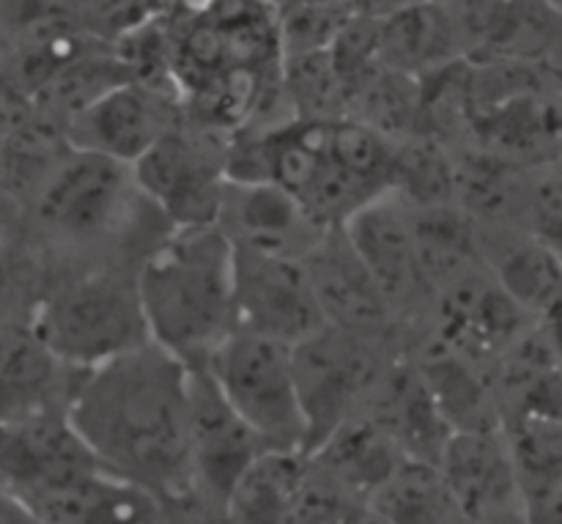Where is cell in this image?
I'll return each mask as SVG.
<instances>
[{
	"mask_svg": "<svg viewBox=\"0 0 562 524\" xmlns=\"http://www.w3.org/2000/svg\"><path fill=\"white\" fill-rule=\"evenodd\" d=\"M69 421L99 465L168 505H192L190 366L148 344L91 368L69 406Z\"/></svg>",
	"mask_w": 562,
	"mask_h": 524,
	"instance_id": "1",
	"label": "cell"
},
{
	"mask_svg": "<svg viewBox=\"0 0 562 524\" xmlns=\"http://www.w3.org/2000/svg\"><path fill=\"white\" fill-rule=\"evenodd\" d=\"M151 344L206 368L236 333V253L217 225L170 228L137 267Z\"/></svg>",
	"mask_w": 562,
	"mask_h": 524,
	"instance_id": "2",
	"label": "cell"
},
{
	"mask_svg": "<svg viewBox=\"0 0 562 524\" xmlns=\"http://www.w3.org/2000/svg\"><path fill=\"white\" fill-rule=\"evenodd\" d=\"M25 316L58 357L80 371L151 344L135 264H91L55 275Z\"/></svg>",
	"mask_w": 562,
	"mask_h": 524,
	"instance_id": "3",
	"label": "cell"
},
{
	"mask_svg": "<svg viewBox=\"0 0 562 524\" xmlns=\"http://www.w3.org/2000/svg\"><path fill=\"white\" fill-rule=\"evenodd\" d=\"M220 393L267 450L307 448V421L294 371V346L236 330L209 360Z\"/></svg>",
	"mask_w": 562,
	"mask_h": 524,
	"instance_id": "4",
	"label": "cell"
},
{
	"mask_svg": "<svg viewBox=\"0 0 562 524\" xmlns=\"http://www.w3.org/2000/svg\"><path fill=\"white\" fill-rule=\"evenodd\" d=\"M393 355V341L368 338L327 324L294 346V371L307 421L311 456L344 423L362 415Z\"/></svg>",
	"mask_w": 562,
	"mask_h": 524,
	"instance_id": "5",
	"label": "cell"
},
{
	"mask_svg": "<svg viewBox=\"0 0 562 524\" xmlns=\"http://www.w3.org/2000/svg\"><path fill=\"white\" fill-rule=\"evenodd\" d=\"M234 132L203 124L184 113L151 152L137 159L135 179L143 196L181 225H217L220 203L228 187V152Z\"/></svg>",
	"mask_w": 562,
	"mask_h": 524,
	"instance_id": "6",
	"label": "cell"
},
{
	"mask_svg": "<svg viewBox=\"0 0 562 524\" xmlns=\"http://www.w3.org/2000/svg\"><path fill=\"white\" fill-rule=\"evenodd\" d=\"M267 445L220 393L206 368H190L192 505L223 516L245 472Z\"/></svg>",
	"mask_w": 562,
	"mask_h": 524,
	"instance_id": "7",
	"label": "cell"
},
{
	"mask_svg": "<svg viewBox=\"0 0 562 524\" xmlns=\"http://www.w3.org/2000/svg\"><path fill=\"white\" fill-rule=\"evenodd\" d=\"M536 327L541 324L499 286L486 264L445 286L431 308V338L488 371Z\"/></svg>",
	"mask_w": 562,
	"mask_h": 524,
	"instance_id": "8",
	"label": "cell"
},
{
	"mask_svg": "<svg viewBox=\"0 0 562 524\" xmlns=\"http://www.w3.org/2000/svg\"><path fill=\"white\" fill-rule=\"evenodd\" d=\"M236 330L296 346L327 327L305 258L236 250Z\"/></svg>",
	"mask_w": 562,
	"mask_h": 524,
	"instance_id": "9",
	"label": "cell"
},
{
	"mask_svg": "<svg viewBox=\"0 0 562 524\" xmlns=\"http://www.w3.org/2000/svg\"><path fill=\"white\" fill-rule=\"evenodd\" d=\"M344 228L387 297L395 319L406 324L423 313L431 316L434 291L423 269L409 203L390 192L357 212Z\"/></svg>",
	"mask_w": 562,
	"mask_h": 524,
	"instance_id": "10",
	"label": "cell"
},
{
	"mask_svg": "<svg viewBox=\"0 0 562 524\" xmlns=\"http://www.w3.org/2000/svg\"><path fill=\"white\" fill-rule=\"evenodd\" d=\"M181 121V93L146 82H124L77 113L66 124V137L80 152L135 165Z\"/></svg>",
	"mask_w": 562,
	"mask_h": 524,
	"instance_id": "11",
	"label": "cell"
},
{
	"mask_svg": "<svg viewBox=\"0 0 562 524\" xmlns=\"http://www.w3.org/2000/svg\"><path fill=\"white\" fill-rule=\"evenodd\" d=\"M217 228L236 250L285 258H307L333 231L285 187L231 179L220 203Z\"/></svg>",
	"mask_w": 562,
	"mask_h": 524,
	"instance_id": "12",
	"label": "cell"
},
{
	"mask_svg": "<svg viewBox=\"0 0 562 524\" xmlns=\"http://www.w3.org/2000/svg\"><path fill=\"white\" fill-rule=\"evenodd\" d=\"M439 472L464 522L525 516V494L505 426L456 432L445 445Z\"/></svg>",
	"mask_w": 562,
	"mask_h": 524,
	"instance_id": "13",
	"label": "cell"
},
{
	"mask_svg": "<svg viewBox=\"0 0 562 524\" xmlns=\"http://www.w3.org/2000/svg\"><path fill=\"white\" fill-rule=\"evenodd\" d=\"M327 324L368 338L395 341L401 322L346 228H333L305 258Z\"/></svg>",
	"mask_w": 562,
	"mask_h": 524,
	"instance_id": "14",
	"label": "cell"
},
{
	"mask_svg": "<svg viewBox=\"0 0 562 524\" xmlns=\"http://www.w3.org/2000/svg\"><path fill=\"white\" fill-rule=\"evenodd\" d=\"M86 371L69 366L58 352L42 338L36 324L25 313H9L3 324V368H0V395H3V423L20 417L66 412L80 388Z\"/></svg>",
	"mask_w": 562,
	"mask_h": 524,
	"instance_id": "15",
	"label": "cell"
},
{
	"mask_svg": "<svg viewBox=\"0 0 562 524\" xmlns=\"http://www.w3.org/2000/svg\"><path fill=\"white\" fill-rule=\"evenodd\" d=\"M20 500L42 524H170V505L159 494L102 465Z\"/></svg>",
	"mask_w": 562,
	"mask_h": 524,
	"instance_id": "16",
	"label": "cell"
},
{
	"mask_svg": "<svg viewBox=\"0 0 562 524\" xmlns=\"http://www.w3.org/2000/svg\"><path fill=\"white\" fill-rule=\"evenodd\" d=\"M97 465L99 459L91 454L66 412H47V415L3 423V439H0L3 492L25 498Z\"/></svg>",
	"mask_w": 562,
	"mask_h": 524,
	"instance_id": "17",
	"label": "cell"
},
{
	"mask_svg": "<svg viewBox=\"0 0 562 524\" xmlns=\"http://www.w3.org/2000/svg\"><path fill=\"white\" fill-rule=\"evenodd\" d=\"M477 223V220H475ZM483 264L538 324H562V253L519 225L477 223Z\"/></svg>",
	"mask_w": 562,
	"mask_h": 524,
	"instance_id": "18",
	"label": "cell"
},
{
	"mask_svg": "<svg viewBox=\"0 0 562 524\" xmlns=\"http://www.w3.org/2000/svg\"><path fill=\"white\" fill-rule=\"evenodd\" d=\"M366 415L395 439L406 459L437 465L453 428L445 421L415 357L398 355L379 379Z\"/></svg>",
	"mask_w": 562,
	"mask_h": 524,
	"instance_id": "19",
	"label": "cell"
},
{
	"mask_svg": "<svg viewBox=\"0 0 562 524\" xmlns=\"http://www.w3.org/2000/svg\"><path fill=\"white\" fill-rule=\"evenodd\" d=\"M379 58L387 69L412 77H428L470 60L464 14L450 5L415 0L387 20H379Z\"/></svg>",
	"mask_w": 562,
	"mask_h": 524,
	"instance_id": "20",
	"label": "cell"
},
{
	"mask_svg": "<svg viewBox=\"0 0 562 524\" xmlns=\"http://www.w3.org/2000/svg\"><path fill=\"white\" fill-rule=\"evenodd\" d=\"M311 467L324 483L344 494L351 503L368 505L373 494L393 478L406 461L395 439L373 421L371 415H357L338 428L311 456Z\"/></svg>",
	"mask_w": 562,
	"mask_h": 524,
	"instance_id": "21",
	"label": "cell"
},
{
	"mask_svg": "<svg viewBox=\"0 0 562 524\" xmlns=\"http://www.w3.org/2000/svg\"><path fill=\"white\" fill-rule=\"evenodd\" d=\"M503 426L514 421H562V357L558 335L541 324L494 368Z\"/></svg>",
	"mask_w": 562,
	"mask_h": 524,
	"instance_id": "22",
	"label": "cell"
},
{
	"mask_svg": "<svg viewBox=\"0 0 562 524\" xmlns=\"http://www.w3.org/2000/svg\"><path fill=\"white\" fill-rule=\"evenodd\" d=\"M415 363L453 434L503 428V412L494 393V371L439 344L431 335L417 346Z\"/></svg>",
	"mask_w": 562,
	"mask_h": 524,
	"instance_id": "23",
	"label": "cell"
},
{
	"mask_svg": "<svg viewBox=\"0 0 562 524\" xmlns=\"http://www.w3.org/2000/svg\"><path fill=\"white\" fill-rule=\"evenodd\" d=\"M311 461L300 450H267L245 472L223 516L228 524H291L305 494Z\"/></svg>",
	"mask_w": 562,
	"mask_h": 524,
	"instance_id": "24",
	"label": "cell"
},
{
	"mask_svg": "<svg viewBox=\"0 0 562 524\" xmlns=\"http://www.w3.org/2000/svg\"><path fill=\"white\" fill-rule=\"evenodd\" d=\"M368 505L387 524H467L439 467L428 461L406 459Z\"/></svg>",
	"mask_w": 562,
	"mask_h": 524,
	"instance_id": "25",
	"label": "cell"
},
{
	"mask_svg": "<svg viewBox=\"0 0 562 524\" xmlns=\"http://www.w3.org/2000/svg\"><path fill=\"white\" fill-rule=\"evenodd\" d=\"M77 20L88 36L115 44L159 14V0H75Z\"/></svg>",
	"mask_w": 562,
	"mask_h": 524,
	"instance_id": "26",
	"label": "cell"
},
{
	"mask_svg": "<svg viewBox=\"0 0 562 524\" xmlns=\"http://www.w3.org/2000/svg\"><path fill=\"white\" fill-rule=\"evenodd\" d=\"M527 524H562V481L525 498Z\"/></svg>",
	"mask_w": 562,
	"mask_h": 524,
	"instance_id": "27",
	"label": "cell"
},
{
	"mask_svg": "<svg viewBox=\"0 0 562 524\" xmlns=\"http://www.w3.org/2000/svg\"><path fill=\"white\" fill-rule=\"evenodd\" d=\"M165 9H203V0H159V11Z\"/></svg>",
	"mask_w": 562,
	"mask_h": 524,
	"instance_id": "28",
	"label": "cell"
},
{
	"mask_svg": "<svg viewBox=\"0 0 562 524\" xmlns=\"http://www.w3.org/2000/svg\"><path fill=\"white\" fill-rule=\"evenodd\" d=\"M467 524H527L525 516H505V520H483V522H467Z\"/></svg>",
	"mask_w": 562,
	"mask_h": 524,
	"instance_id": "29",
	"label": "cell"
},
{
	"mask_svg": "<svg viewBox=\"0 0 562 524\" xmlns=\"http://www.w3.org/2000/svg\"><path fill=\"white\" fill-rule=\"evenodd\" d=\"M426 3H437V5H450V9H461V5L477 3V0H426Z\"/></svg>",
	"mask_w": 562,
	"mask_h": 524,
	"instance_id": "30",
	"label": "cell"
},
{
	"mask_svg": "<svg viewBox=\"0 0 562 524\" xmlns=\"http://www.w3.org/2000/svg\"><path fill=\"white\" fill-rule=\"evenodd\" d=\"M554 335H558V346H560V357H562V324L560 327H552Z\"/></svg>",
	"mask_w": 562,
	"mask_h": 524,
	"instance_id": "31",
	"label": "cell"
}]
</instances>
